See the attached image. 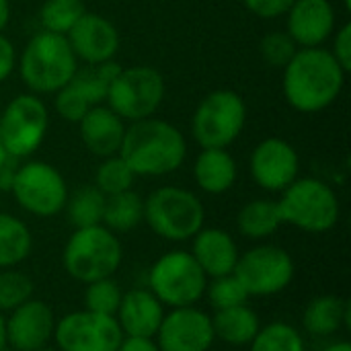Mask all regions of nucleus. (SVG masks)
I'll return each instance as SVG.
<instances>
[{
    "mask_svg": "<svg viewBox=\"0 0 351 351\" xmlns=\"http://www.w3.org/2000/svg\"><path fill=\"white\" fill-rule=\"evenodd\" d=\"M346 74L331 49L302 47L284 68V97L300 113H319L337 101Z\"/></svg>",
    "mask_w": 351,
    "mask_h": 351,
    "instance_id": "1",
    "label": "nucleus"
},
{
    "mask_svg": "<svg viewBox=\"0 0 351 351\" xmlns=\"http://www.w3.org/2000/svg\"><path fill=\"white\" fill-rule=\"evenodd\" d=\"M119 156L136 177H162L181 169L187 156V142L173 123L148 117L125 128Z\"/></svg>",
    "mask_w": 351,
    "mask_h": 351,
    "instance_id": "2",
    "label": "nucleus"
},
{
    "mask_svg": "<svg viewBox=\"0 0 351 351\" xmlns=\"http://www.w3.org/2000/svg\"><path fill=\"white\" fill-rule=\"evenodd\" d=\"M78 70V60L66 35L39 31L35 33L19 60L23 82L33 95L58 93Z\"/></svg>",
    "mask_w": 351,
    "mask_h": 351,
    "instance_id": "3",
    "label": "nucleus"
},
{
    "mask_svg": "<svg viewBox=\"0 0 351 351\" xmlns=\"http://www.w3.org/2000/svg\"><path fill=\"white\" fill-rule=\"evenodd\" d=\"M121 241L103 224L74 228L62 253V265L66 274L80 284L113 278L121 267Z\"/></svg>",
    "mask_w": 351,
    "mask_h": 351,
    "instance_id": "4",
    "label": "nucleus"
},
{
    "mask_svg": "<svg viewBox=\"0 0 351 351\" xmlns=\"http://www.w3.org/2000/svg\"><path fill=\"white\" fill-rule=\"evenodd\" d=\"M144 222L156 237L183 243L204 228L206 208L193 191L165 185L144 199Z\"/></svg>",
    "mask_w": 351,
    "mask_h": 351,
    "instance_id": "5",
    "label": "nucleus"
},
{
    "mask_svg": "<svg viewBox=\"0 0 351 351\" xmlns=\"http://www.w3.org/2000/svg\"><path fill=\"white\" fill-rule=\"evenodd\" d=\"M284 224L311 234L329 232L339 220V197L331 185L315 177H298L278 199Z\"/></svg>",
    "mask_w": 351,
    "mask_h": 351,
    "instance_id": "6",
    "label": "nucleus"
},
{
    "mask_svg": "<svg viewBox=\"0 0 351 351\" xmlns=\"http://www.w3.org/2000/svg\"><path fill=\"white\" fill-rule=\"evenodd\" d=\"M208 276L189 251L160 255L148 271V290L165 308L195 306L206 296Z\"/></svg>",
    "mask_w": 351,
    "mask_h": 351,
    "instance_id": "7",
    "label": "nucleus"
},
{
    "mask_svg": "<svg viewBox=\"0 0 351 351\" xmlns=\"http://www.w3.org/2000/svg\"><path fill=\"white\" fill-rule=\"evenodd\" d=\"M247 123V105L234 90L220 88L206 95L191 119V134L202 148H226Z\"/></svg>",
    "mask_w": 351,
    "mask_h": 351,
    "instance_id": "8",
    "label": "nucleus"
},
{
    "mask_svg": "<svg viewBox=\"0 0 351 351\" xmlns=\"http://www.w3.org/2000/svg\"><path fill=\"white\" fill-rule=\"evenodd\" d=\"M165 78L152 66L121 68L113 78L107 103L123 121H140L152 117L165 99Z\"/></svg>",
    "mask_w": 351,
    "mask_h": 351,
    "instance_id": "9",
    "label": "nucleus"
},
{
    "mask_svg": "<svg viewBox=\"0 0 351 351\" xmlns=\"http://www.w3.org/2000/svg\"><path fill=\"white\" fill-rule=\"evenodd\" d=\"M10 193L19 208H23L27 214L37 218H51L64 212L70 191L66 179L56 167L43 160H29L19 165Z\"/></svg>",
    "mask_w": 351,
    "mask_h": 351,
    "instance_id": "10",
    "label": "nucleus"
},
{
    "mask_svg": "<svg viewBox=\"0 0 351 351\" xmlns=\"http://www.w3.org/2000/svg\"><path fill=\"white\" fill-rule=\"evenodd\" d=\"M47 125V107L39 95H19L0 115V144L8 156L27 158L43 144Z\"/></svg>",
    "mask_w": 351,
    "mask_h": 351,
    "instance_id": "11",
    "label": "nucleus"
},
{
    "mask_svg": "<svg viewBox=\"0 0 351 351\" xmlns=\"http://www.w3.org/2000/svg\"><path fill=\"white\" fill-rule=\"evenodd\" d=\"M294 259L278 245H257L239 255L234 276L249 296L265 298L284 292L294 280Z\"/></svg>",
    "mask_w": 351,
    "mask_h": 351,
    "instance_id": "12",
    "label": "nucleus"
},
{
    "mask_svg": "<svg viewBox=\"0 0 351 351\" xmlns=\"http://www.w3.org/2000/svg\"><path fill=\"white\" fill-rule=\"evenodd\" d=\"M119 70L121 66L113 60L103 64H88L86 68L76 70L74 76L58 93H53L58 115L70 123H78L88 109L107 101L109 86Z\"/></svg>",
    "mask_w": 351,
    "mask_h": 351,
    "instance_id": "13",
    "label": "nucleus"
},
{
    "mask_svg": "<svg viewBox=\"0 0 351 351\" xmlns=\"http://www.w3.org/2000/svg\"><path fill=\"white\" fill-rule=\"evenodd\" d=\"M53 339L60 351H117L123 333L115 317L82 308L56 321Z\"/></svg>",
    "mask_w": 351,
    "mask_h": 351,
    "instance_id": "14",
    "label": "nucleus"
},
{
    "mask_svg": "<svg viewBox=\"0 0 351 351\" xmlns=\"http://www.w3.org/2000/svg\"><path fill=\"white\" fill-rule=\"evenodd\" d=\"M214 341L212 317L197 306L169 308L154 335L160 351H210Z\"/></svg>",
    "mask_w": 351,
    "mask_h": 351,
    "instance_id": "15",
    "label": "nucleus"
},
{
    "mask_svg": "<svg viewBox=\"0 0 351 351\" xmlns=\"http://www.w3.org/2000/svg\"><path fill=\"white\" fill-rule=\"evenodd\" d=\"M251 177L253 181L271 193H282L290 183L298 179L300 158L296 148L282 138H265L251 154Z\"/></svg>",
    "mask_w": 351,
    "mask_h": 351,
    "instance_id": "16",
    "label": "nucleus"
},
{
    "mask_svg": "<svg viewBox=\"0 0 351 351\" xmlns=\"http://www.w3.org/2000/svg\"><path fill=\"white\" fill-rule=\"evenodd\" d=\"M56 317L47 302L29 298L6 317V346L14 351H37L53 339Z\"/></svg>",
    "mask_w": 351,
    "mask_h": 351,
    "instance_id": "17",
    "label": "nucleus"
},
{
    "mask_svg": "<svg viewBox=\"0 0 351 351\" xmlns=\"http://www.w3.org/2000/svg\"><path fill=\"white\" fill-rule=\"evenodd\" d=\"M76 60L86 64L111 62L119 49V33L111 21L97 12H84L66 35Z\"/></svg>",
    "mask_w": 351,
    "mask_h": 351,
    "instance_id": "18",
    "label": "nucleus"
},
{
    "mask_svg": "<svg viewBox=\"0 0 351 351\" xmlns=\"http://www.w3.org/2000/svg\"><path fill=\"white\" fill-rule=\"evenodd\" d=\"M286 14V33L298 47H321L335 31V8L329 0H296Z\"/></svg>",
    "mask_w": 351,
    "mask_h": 351,
    "instance_id": "19",
    "label": "nucleus"
},
{
    "mask_svg": "<svg viewBox=\"0 0 351 351\" xmlns=\"http://www.w3.org/2000/svg\"><path fill=\"white\" fill-rule=\"evenodd\" d=\"M165 313L162 302L148 288H136L123 292L115 319L123 337L154 339Z\"/></svg>",
    "mask_w": 351,
    "mask_h": 351,
    "instance_id": "20",
    "label": "nucleus"
},
{
    "mask_svg": "<svg viewBox=\"0 0 351 351\" xmlns=\"http://www.w3.org/2000/svg\"><path fill=\"white\" fill-rule=\"evenodd\" d=\"M191 241L189 253L208 278H220L234 271L241 253L230 232L222 228H202Z\"/></svg>",
    "mask_w": 351,
    "mask_h": 351,
    "instance_id": "21",
    "label": "nucleus"
},
{
    "mask_svg": "<svg viewBox=\"0 0 351 351\" xmlns=\"http://www.w3.org/2000/svg\"><path fill=\"white\" fill-rule=\"evenodd\" d=\"M78 128L80 140L90 154L101 158L119 154L125 136V125L123 119L115 115L109 107L97 105L88 109L86 115L78 121Z\"/></svg>",
    "mask_w": 351,
    "mask_h": 351,
    "instance_id": "22",
    "label": "nucleus"
},
{
    "mask_svg": "<svg viewBox=\"0 0 351 351\" xmlns=\"http://www.w3.org/2000/svg\"><path fill=\"white\" fill-rule=\"evenodd\" d=\"M193 179L204 193H226L237 183V162L226 148H204L195 158Z\"/></svg>",
    "mask_w": 351,
    "mask_h": 351,
    "instance_id": "23",
    "label": "nucleus"
},
{
    "mask_svg": "<svg viewBox=\"0 0 351 351\" xmlns=\"http://www.w3.org/2000/svg\"><path fill=\"white\" fill-rule=\"evenodd\" d=\"M350 302L333 294L313 298L302 315V327L313 337H331L341 327H350Z\"/></svg>",
    "mask_w": 351,
    "mask_h": 351,
    "instance_id": "24",
    "label": "nucleus"
},
{
    "mask_svg": "<svg viewBox=\"0 0 351 351\" xmlns=\"http://www.w3.org/2000/svg\"><path fill=\"white\" fill-rule=\"evenodd\" d=\"M212 327L216 339L241 348L253 341V337L261 329V321L259 315L249 304H241V306L216 311V315L212 317Z\"/></svg>",
    "mask_w": 351,
    "mask_h": 351,
    "instance_id": "25",
    "label": "nucleus"
},
{
    "mask_svg": "<svg viewBox=\"0 0 351 351\" xmlns=\"http://www.w3.org/2000/svg\"><path fill=\"white\" fill-rule=\"evenodd\" d=\"M282 216L278 210V202L274 199H253L245 204L237 216L239 232L251 241H263L278 232L282 226Z\"/></svg>",
    "mask_w": 351,
    "mask_h": 351,
    "instance_id": "26",
    "label": "nucleus"
},
{
    "mask_svg": "<svg viewBox=\"0 0 351 351\" xmlns=\"http://www.w3.org/2000/svg\"><path fill=\"white\" fill-rule=\"evenodd\" d=\"M33 249V237L29 226L12 216L0 212V269L21 265Z\"/></svg>",
    "mask_w": 351,
    "mask_h": 351,
    "instance_id": "27",
    "label": "nucleus"
},
{
    "mask_svg": "<svg viewBox=\"0 0 351 351\" xmlns=\"http://www.w3.org/2000/svg\"><path fill=\"white\" fill-rule=\"evenodd\" d=\"M140 222H144V199L128 189L115 195H109L105 202L103 226L115 234H123L134 230Z\"/></svg>",
    "mask_w": 351,
    "mask_h": 351,
    "instance_id": "28",
    "label": "nucleus"
},
{
    "mask_svg": "<svg viewBox=\"0 0 351 351\" xmlns=\"http://www.w3.org/2000/svg\"><path fill=\"white\" fill-rule=\"evenodd\" d=\"M105 202H107V197L95 185L78 187L76 191L68 193V199L64 206L68 222L74 228H86V226L103 224Z\"/></svg>",
    "mask_w": 351,
    "mask_h": 351,
    "instance_id": "29",
    "label": "nucleus"
},
{
    "mask_svg": "<svg viewBox=\"0 0 351 351\" xmlns=\"http://www.w3.org/2000/svg\"><path fill=\"white\" fill-rule=\"evenodd\" d=\"M249 348V351H306V343L294 325L276 321L261 327Z\"/></svg>",
    "mask_w": 351,
    "mask_h": 351,
    "instance_id": "30",
    "label": "nucleus"
},
{
    "mask_svg": "<svg viewBox=\"0 0 351 351\" xmlns=\"http://www.w3.org/2000/svg\"><path fill=\"white\" fill-rule=\"evenodd\" d=\"M84 12L86 6L82 0H45L39 10V21L43 31L68 35Z\"/></svg>",
    "mask_w": 351,
    "mask_h": 351,
    "instance_id": "31",
    "label": "nucleus"
},
{
    "mask_svg": "<svg viewBox=\"0 0 351 351\" xmlns=\"http://www.w3.org/2000/svg\"><path fill=\"white\" fill-rule=\"evenodd\" d=\"M134 181H136L134 171L128 167V162L119 154L103 158V162L99 165V169L95 173V187L105 197L132 189Z\"/></svg>",
    "mask_w": 351,
    "mask_h": 351,
    "instance_id": "32",
    "label": "nucleus"
},
{
    "mask_svg": "<svg viewBox=\"0 0 351 351\" xmlns=\"http://www.w3.org/2000/svg\"><path fill=\"white\" fill-rule=\"evenodd\" d=\"M84 311L115 317L121 302V288L113 278H103L84 284Z\"/></svg>",
    "mask_w": 351,
    "mask_h": 351,
    "instance_id": "33",
    "label": "nucleus"
},
{
    "mask_svg": "<svg viewBox=\"0 0 351 351\" xmlns=\"http://www.w3.org/2000/svg\"><path fill=\"white\" fill-rule=\"evenodd\" d=\"M33 282L16 267L0 269V313L8 315L29 298H33Z\"/></svg>",
    "mask_w": 351,
    "mask_h": 351,
    "instance_id": "34",
    "label": "nucleus"
},
{
    "mask_svg": "<svg viewBox=\"0 0 351 351\" xmlns=\"http://www.w3.org/2000/svg\"><path fill=\"white\" fill-rule=\"evenodd\" d=\"M206 298L214 311H224V308L247 304L251 296L247 294V290L239 282V278L234 274H228V276L212 278V282H208Z\"/></svg>",
    "mask_w": 351,
    "mask_h": 351,
    "instance_id": "35",
    "label": "nucleus"
},
{
    "mask_svg": "<svg viewBox=\"0 0 351 351\" xmlns=\"http://www.w3.org/2000/svg\"><path fill=\"white\" fill-rule=\"evenodd\" d=\"M296 51L298 45L286 31H271L259 43V53L263 62L271 68H286Z\"/></svg>",
    "mask_w": 351,
    "mask_h": 351,
    "instance_id": "36",
    "label": "nucleus"
},
{
    "mask_svg": "<svg viewBox=\"0 0 351 351\" xmlns=\"http://www.w3.org/2000/svg\"><path fill=\"white\" fill-rule=\"evenodd\" d=\"M296 0H245V6L261 19H276L290 10Z\"/></svg>",
    "mask_w": 351,
    "mask_h": 351,
    "instance_id": "37",
    "label": "nucleus"
},
{
    "mask_svg": "<svg viewBox=\"0 0 351 351\" xmlns=\"http://www.w3.org/2000/svg\"><path fill=\"white\" fill-rule=\"evenodd\" d=\"M333 58L339 62V66L350 72L351 70V23H346L337 29L335 33V43H333Z\"/></svg>",
    "mask_w": 351,
    "mask_h": 351,
    "instance_id": "38",
    "label": "nucleus"
},
{
    "mask_svg": "<svg viewBox=\"0 0 351 351\" xmlns=\"http://www.w3.org/2000/svg\"><path fill=\"white\" fill-rule=\"evenodd\" d=\"M16 66V51L8 37L0 33V82H4Z\"/></svg>",
    "mask_w": 351,
    "mask_h": 351,
    "instance_id": "39",
    "label": "nucleus"
},
{
    "mask_svg": "<svg viewBox=\"0 0 351 351\" xmlns=\"http://www.w3.org/2000/svg\"><path fill=\"white\" fill-rule=\"evenodd\" d=\"M16 171H19V158L6 156V160L0 167V191H10Z\"/></svg>",
    "mask_w": 351,
    "mask_h": 351,
    "instance_id": "40",
    "label": "nucleus"
},
{
    "mask_svg": "<svg viewBox=\"0 0 351 351\" xmlns=\"http://www.w3.org/2000/svg\"><path fill=\"white\" fill-rule=\"evenodd\" d=\"M117 351H160L156 348L154 339H144V337H123Z\"/></svg>",
    "mask_w": 351,
    "mask_h": 351,
    "instance_id": "41",
    "label": "nucleus"
},
{
    "mask_svg": "<svg viewBox=\"0 0 351 351\" xmlns=\"http://www.w3.org/2000/svg\"><path fill=\"white\" fill-rule=\"evenodd\" d=\"M8 19H10V2L8 0H0V33L8 25Z\"/></svg>",
    "mask_w": 351,
    "mask_h": 351,
    "instance_id": "42",
    "label": "nucleus"
},
{
    "mask_svg": "<svg viewBox=\"0 0 351 351\" xmlns=\"http://www.w3.org/2000/svg\"><path fill=\"white\" fill-rule=\"evenodd\" d=\"M321 351H351V343L350 341H335V343L323 348Z\"/></svg>",
    "mask_w": 351,
    "mask_h": 351,
    "instance_id": "43",
    "label": "nucleus"
},
{
    "mask_svg": "<svg viewBox=\"0 0 351 351\" xmlns=\"http://www.w3.org/2000/svg\"><path fill=\"white\" fill-rule=\"evenodd\" d=\"M6 346V315L0 313V348Z\"/></svg>",
    "mask_w": 351,
    "mask_h": 351,
    "instance_id": "44",
    "label": "nucleus"
},
{
    "mask_svg": "<svg viewBox=\"0 0 351 351\" xmlns=\"http://www.w3.org/2000/svg\"><path fill=\"white\" fill-rule=\"evenodd\" d=\"M6 156H8V154L4 152V148H2V144H0V167H2V162L6 160Z\"/></svg>",
    "mask_w": 351,
    "mask_h": 351,
    "instance_id": "45",
    "label": "nucleus"
},
{
    "mask_svg": "<svg viewBox=\"0 0 351 351\" xmlns=\"http://www.w3.org/2000/svg\"><path fill=\"white\" fill-rule=\"evenodd\" d=\"M37 351H60L58 348H41V350H37Z\"/></svg>",
    "mask_w": 351,
    "mask_h": 351,
    "instance_id": "46",
    "label": "nucleus"
},
{
    "mask_svg": "<svg viewBox=\"0 0 351 351\" xmlns=\"http://www.w3.org/2000/svg\"><path fill=\"white\" fill-rule=\"evenodd\" d=\"M0 351H14L12 348H8V346H4V348H0Z\"/></svg>",
    "mask_w": 351,
    "mask_h": 351,
    "instance_id": "47",
    "label": "nucleus"
}]
</instances>
